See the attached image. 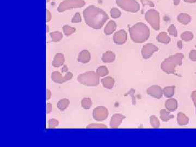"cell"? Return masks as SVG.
<instances>
[{
    "instance_id": "cell-1",
    "label": "cell",
    "mask_w": 196,
    "mask_h": 147,
    "mask_svg": "<svg viewBox=\"0 0 196 147\" xmlns=\"http://www.w3.org/2000/svg\"><path fill=\"white\" fill-rule=\"evenodd\" d=\"M84 21L90 28L101 29L109 19L108 14L102 9L94 6H89L83 12Z\"/></svg>"
},
{
    "instance_id": "cell-2",
    "label": "cell",
    "mask_w": 196,
    "mask_h": 147,
    "mask_svg": "<svg viewBox=\"0 0 196 147\" xmlns=\"http://www.w3.org/2000/svg\"><path fill=\"white\" fill-rule=\"evenodd\" d=\"M131 39L136 43H143L148 39L150 29L143 23H137L129 29Z\"/></svg>"
},
{
    "instance_id": "cell-3",
    "label": "cell",
    "mask_w": 196,
    "mask_h": 147,
    "mask_svg": "<svg viewBox=\"0 0 196 147\" xmlns=\"http://www.w3.org/2000/svg\"><path fill=\"white\" fill-rule=\"evenodd\" d=\"M183 57V54L181 53L171 55L163 61L161 64V68L166 73L174 74L176 67L182 65Z\"/></svg>"
},
{
    "instance_id": "cell-4",
    "label": "cell",
    "mask_w": 196,
    "mask_h": 147,
    "mask_svg": "<svg viewBox=\"0 0 196 147\" xmlns=\"http://www.w3.org/2000/svg\"><path fill=\"white\" fill-rule=\"evenodd\" d=\"M97 72L88 71L81 74L78 77V81L81 84L86 86H97L99 84L100 80Z\"/></svg>"
},
{
    "instance_id": "cell-5",
    "label": "cell",
    "mask_w": 196,
    "mask_h": 147,
    "mask_svg": "<svg viewBox=\"0 0 196 147\" xmlns=\"http://www.w3.org/2000/svg\"><path fill=\"white\" fill-rule=\"evenodd\" d=\"M145 19L153 29L158 31L160 28V18L158 11L154 9L148 10L145 14Z\"/></svg>"
},
{
    "instance_id": "cell-6",
    "label": "cell",
    "mask_w": 196,
    "mask_h": 147,
    "mask_svg": "<svg viewBox=\"0 0 196 147\" xmlns=\"http://www.w3.org/2000/svg\"><path fill=\"white\" fill-rule=\"evenodd\" d=\"M86 2L83 0H64L60 3L57 11L60 13L71 9L81 8L84 6Z\"/></svg>"
},
{
    "instance_id": "cell-7",
    "label": "cell",
    "mask_w": 196,
    "mask_h": 147,
    "mask_svg": "<svg viewBox=\"0 0 196 147\" xmlns=\"http://www.w3.org/2000/svg\"><path fill=\"white\" fill-rule=\"evenodd\" d=\"M118 6L124 11L136 13L140 9L139 3L136 0H116Z\"/></svg>"
},
{
    "instance_id": "cell-8",
    "label": "cell",
    "mask_w": 196,
    "mask_h": 147,
    "mask_svg": "<svg viewBox=\"0 0 196 147\" xmlns=\"http://www.w3.org/2000/svg\"><path fill=\"white\" fill-rule=\"evenodd\" d=\"M108 111L107 108L104 106H98L95 108L93 112L94 119L98 122H102L107 119Z\"/></svg>"
},
{
    "instance_id": "cell-9",
    "label": "cell",
    "mask_w": 196,
    "mask_h": 147,
    "mask_svg": "<svg viewBox=\"0 0 196 147\" xmlns=\"http://www.w3.org/2000/svg\"><path fill=\"white\" fill-rule=\"evenodd\" d=\"M73 76V74L72 72H68L65 75L63 76L61 73L58 71H55L53 72L51 74V79L53 81L57 84H63L64 82L71 80Z\"/></svg>"
},
{
    "instance_id": "cell-10",
    "label": "cell",
    "mask_w": 196,
    "mask_h": 147,
    "mask_svg": "<svg viewBox=\"0 0 196 147\" xmlns=\"http://www.w3.org/2000/svg\"><path fill=\"white\" fill-rule=\"evenodd\" d=\"M158 46H156L155 45L152 43H148L144 45L142 48V55L144 58H149L154 53L158 50Z\"/></svg>"
},
{
    "instance_id": "cell-11",
    "label": "cell",
    "mask_w": 196,
    "mask_h": 147,
    "mask_svg": "<svg viewBox=\"0 0 196 147\" xmlns=\"http://www.w3.org/2000/svg\"><path fill=\"white\" fill-rule=\"evenodd\" d=\"M113 40L114 43L118 45H122L127 41V33L124 29H120L116 32L113 36Z\"/></svg>"
},
{
    "instance_id": "cell-12",
    "label": "cell",
    "mask_w": 196,
    "mask_h": 147,
    "mask_svg": "<svg viewBox=\"0 0 196 147\" xmlns=\"http://www.w3.org/2000/svg\"><path fill=\"white\" fill-rule=\"evenodd\" d=\"M148 94L157 99H160L163 97V89L158 85H153L148 88L147 90Z\"/></svg>"
},
{
    "instance_id": "cell-13",
    "label": "cell",
    "mask_w": 196,
    "mask_h": 147,
    "mask_svg": "<svg viewBox=\"0 0 196 147\" xmlns=\"http://www.w3.org/2000/svg\"><path fill=\"white\" fill-rule=\"evenodd\" d=\"M125 117L121 114H113L110 121V126L113 129L117 128L122 124L123 120Z\"/></svg>"
},
{
    "instance_id": "cell-14",
    "label": "cell",
    "mask_w": 196,
    "mask_h": 147,
    "mask_svg": "<svg viewBox=\"0 0 196 147\" xmlns=\"http://www.w3.org/2000/svg\"><path fill=\"white\" fill-rule=\"evenodd\" d=\"M91 53L88 51L83 50L78 54V61L82 63H87L91 60Z\"/></svg>"
},
{
    "instance_id": "cell-15",
    "label": "cell",
    "mask_w": 196,
    "mask_h": 147,
    "mask_svg": "<svg viewBox=\"0 0 196 147\" xmlns=\"http://www.w3.org/2000/svg\"><path fill=\"white\" fill-rule=\"evenodd\" d=\"M65 61V58L63 54L58 53L55 55L53 62V65L54 67L58 68L63 64Z\"/></svg>"
},
{
    "instance_id": "cell-16",
    "label": "cell",
    "mask_w": 196,
    "mask_h": 147,
    "mask_svg": "<svg viewBox=\"0 0 196 147\" xmlns=\"http://www.w3.org/2000/svg\"><path fill=\"white\" fill-rule=\"evenodd\" d=\"M165 107L168 111H175L178 108L177 100L174 98L168 99L165 103Z\"/></svg>"
},
{
    "instance_id": "cell-17",
    "label": "cell",
    "mask_w": 196,
    "mask_h": 147,
    "mask_svg": "<svg viewBox=\"0 0 196 147\" xmlns=\"http://www.w3.org/2000/svg\"><path fill=\"white\" fill-rule=\"evenodd\" d=\"M116 55L111 51H108L104 53L101 59L104 63H111L115 60Z\"/></svg>"
},
{
    "instance_id": "cell-18",
    "label": "cell",
    "mask_w": 196,
    "mask_h": 147,
    "mask_svg": "<svg viewBox=\"0 0 196 147\" xmlns=\"http://www.w3.org/2000/svg\"><path fill=\"white\" fill-rule=\"evenodd\" d=\"M117 28V24L113 20H110L104 28V33L106 35H111Z\"/></svg>"
},
{
    "instance_id": "cell-19",
    "label": "cell",
    "mask_w": 196,
    "mask_h": 147,
    "mask_svg": "<svg viewBox=\"0 0 196 147\" xmlns=\"http://www.w3.org/2000/svg\"><path fill=\"white\" fill-rule=\"evenodd\" d=\"M101 82L103 87L108 89H111L114 86V80L110 76L103 78L101 80Z\"/></svg>"
},
{
    "instance_id": "cell-20",
    "label": "cell",
    "mask_w": 196,
    "mask_h": 147,
    "mask_svg": "<svg viewBox=\"0 0 196 147\" xmlns=\"http://www.w3.org/2000/svg\"><path fill=\"white\" fill-rule=\"evenodd\" d=\"M178 21L183 25H188L191 21V17L186 13H180L178 15Z\"/></svg>"
},
{
    "instance_id": "cell-21",
    "label": "cell",
    "mask_w": 196,
    "mask_h": 147,
    "mask_svg": "<svg viewBox=\"0 0 196 147\" xmlns=\"http://www.w3.org/2000/svg\"><path fill=\"white\" fill-rule=\"evenodd\" d=\"M177 122L180 125H186L189 123V118L185 114L179 112L177 114Z\"/></svg>"
},
{
    "instance_id": "cell-22",
    "label": "cell",
    "mask_w": 196,
    "mask_h": 147,
    "mask_svg": "<svg viewBox=\"0 0 196 147\" xmlns=\"http://www.w3.org/2000/svg\"><path fill=\"white\" fill-rule=\"evenodd\" d=\"M157 39L158 42L163 44H168L171 42V38L166 32H161L158 34Z\"/></svg>"
},
{
    "instance_id": "cell-23",
    "label": "cell",
    "mask_w": 196,
    "mask_h": 147,
    "mask_svg": "<svg viewBox=\"0 0 196 147\" xmlns=\"http://www.w3.org/2000/svg\"><path fill=\"white\" fill-rule=\"evenodd\" d=\"M174 117V115L171 114L169 111L166 109H161L160 111V118L163 122H168L171 119Z\"/></svg>"
},
{
    "instance_id": "cell-24",
    "label": "cell",
    "mask_w": 196,
    "mask_h": 147,
    "mask_svg": "<svg viewBox=\"0 0 196 147\" xmlns=\"http://www.w3.org/2000/svg\"><path fill=\"white\" fill-rule=\"evenodd\" d=\"M175 88L174 86L166 87L163 88V93L166 98H170L175 94Z\"/></svg>"
},
{
    "instance_id": "cell-25",
    "label": "cell",
    "mask_w": 196,
    "mask_h": 147,
    "mask_svg": "<svg viewBox=\"0 0 196 147\" xmlns=\"http://www.w3.org/2000/svg\"><path fill=\"white\" fill-rule=\"evenodd\" d=\"M69 105V100L66 98L60 100L57 103V107L61 111L65 110Z\"/></svg>"
},
{
    "instance_id": "cell-26",
    "label": "cell",
    "mask_w": 196,
    "mask_h": 147,
    "mask_svg": "<svg viewBox=\"0 0 196 147\" xmlns=\"http://www.w3.org/2000/svg\"><path fill=\"white\" fill-rule=\"evenodd\" d=\"M51 40L53 42H58L62 40L63 38V35L61 32L58 31L53 32L50 33Z\"/></svg>"
},
{
    "instance_id": "cell-27",
    "label": "cell",
    "mask_w": 196,
    "mask_h": 147,
    "mask_svg": "<svg viewBox=\"0 0 196 147\" xmlns=\"http://www.w3.org/2000/svg\"><path fill=\"white\" fill-rule=\"evenodd\" d=\"M181 38L182 40L185 42H189L193 39V34L191 32L186 31L182 33L181 34Z\"/></svg>"
},
{
    "instance_id": "cell-28",
    "label": "cell",
    "mask_w": 196,
    "mask_h": 147,
    "mask_svg": "<svg viewBox=\"0 0 196 147\" xmlns=\"http://www.w3.org/2000/svg\"><path fill=\"white\" fill-rule=\"evenodd\" d=\"M81 106L84 109H88L91 108L92 105V102L91 98H84L82 99L81 102Z\"/></svg>"
},
{
    "instance_id": "cell-29",
    "label": "cell",
    "mask_w": 196,
    "mask_h": 147,
    "mask_svg": "<svg viewBox=\"0 0 196 147\" xmlns=\"http://www.w3.org/2000/svg\"><path fill=\"white\" fill-rule=\"evenodd\" d=\"M97 73L99 77H104L108 75V70L106 66H100L97 70Z\"/></svg>"
},
{
    "instance_id": "cell-30",
    "label": "cell",
    "mask_w": 196,
    "mask_h": 147,
    "mask_svg": "<svg viewBox=\"0 0 196 147\" xmlns=\"http://www.w3.org/2000/svg\"><path fill=\"white\" fill-rule=\"evenodd\" d=\"M62 29H63L64 34L66 36H70L71 34L74 33L76 31V28H72V27H70V26L68 25L64 26L63 28H62Z\"/></svg>"
},
{
    "instance_id": "cell-31",
    "label": "cell",
    "mask_w": 196,
    "mask_h": 147,
    "mask_svg": "<svg viewBox=\"0 0 196 147\" xmlns=\"http://www.w3.org/2000/svg\"><path fill=\"white\" fill-rule=\"evenodd\" d=\"M150 123L153 128H158L160 125V123L158 118L155 116H152L150 118Z\"/></svg>"
},
{
    "instance_id": "cell-32",
    "label": "cell",
    "mask_w": 196,
    "mask_h": 147,
    "mask_svg": "<svg viewBox=\"0 0 196 147\" xmlns=\"http://www.w3.org/2000/svg\"><path fill=\"white\" fill-rule=\"evenodd\" d=\"M110 14H111V16L112 18H114V19H116V18H119L121 16L122 13H121L120 10L118 9L117 8L113 7L111 9Z\"/></svg>"
},
{
    "instance_id": "cell-33",
    "label": "cell",
    "mask_w": 196,
    "mask_h": 147,
    "mask_svg": "<svg viewBox=\"0 0 196 147\" xmlns=\"http://www.w3.org/2000/svg\"><path fill=\"white\" fill-rule=\"evenodd\" d=\"M168 32L169 35L173 36V37H177L178 32L177 28H175V25L172 24L168 28Z\"/></svg>"
},
{
    "instance_id": "cell-34",
    "label": "cell",
    "mask_w": 196,
    "mask_h": 147,
    "mask_svg": "<svg viewBox=\"0 0 196 147\" xmlns=\"http://www.w3.org/2000/svg\"><path fill=\"white\" fill-rule=\"evenodd\" d=\"M86 128L88 129H101L108 128V126L103 124L100 123H96V124H91L87 125Z\"/></svg>"
},
{
    "instance_id": "cell-35",
    "label": "cell",
    "mask_w": 196,
    "mask_h": 147,
    "mask_svg": "<svg viewBox=\"0 0 196 147\" xmlns=\"http://www.w3.org/2000/svg\"><path fill=\"white\" fill-rule=\"evenodd\" d=\"M58 124H59L58 120L56 119H49L48 122L49 128L50 129L55 128L56 126H58Z\"/></svg>"
},
{
    "instance_id": "cell-36",
    "label": "cell",
    "mask_w": 196,
    "mask_h": 147,
    "mask_svg": "<svg viewBox=\"0 0 196 147\" xmlns=\"http://www.w3.org/2000/svg\"><path fill=\"white\" fill-rule=\"evenodd\" d=\"M81 21H82V18L81 17L80 14L79 13H76L72 19V23H81Z\"/></svg>"
},
{
    "instance_id": "cell-37",
    "label": "cell",
    "mask_w": 196,
    "mask_h": 147,
    "mask_svg": "<svg viewBox=\"0 0 196 147\" xmlns=\"http://www.w3.org/2000/svg\"><path fill=\"white\" fill-rule=\"evenodd\" d=\"M141 1L144 6H149L151 7H154L155 6L154 3L149 0H141Z\"/></svg>"
},
{
    "instance_id": "cell-38",
    "label": "cell",
    "mask_w": 196,
    "mask_h": 147,
    "mask_svg": "<svg viewBox=\"0 0 196 147\" xmlns=\"http://www.w3.org/2000/svg\"><path fill=\"white\" fill-rule=\"evenodd\" d=\"M189 58L192 61L196 62V50H192L189 53Z\"/></svg>"
},
{
    "instance_id": "cell-39",
    "label": "cell",
    "mask_w": 196,
    "mask_h": 147,
    "mask_svg": "<svg viewBox=\"0 0 196 147\" xmlns=\"http://www.w3.org/2000/svg\"><path fill=\"white\" fill-rule=\"evenodd\" d=\"M191 97L192 101L193 102V104H194V106H195L196 109V90H194L191 93Z\"/></svg>"
},
{
    "instance_id": "cell-40",
    "label": "cell",
    "mask_w": 196,
    "mask_h": 147,
    "mask_svg": "<svg viewBox=\"0 0 196 147\" xmlns=\"http://www.w3.org/2000/svg\"><path fill=\"white\" fill-rule=\"evenodd\" d=\"M51 19V14L48 9H46V21L48 23Z\"/></svg>"
},
{
    "instance_id": "cell-41",
    "label": "cell",
    "mask_w": 196,
    "mask_h": 147,
    "mask_svg": "<svg viewBox=\"0 0 196 147\" xmlns=\"http://www.w3.org/2000/svg\"><path fill=\"white\" fill-rule=\"evenodd\" d=\"M52 111V105L51 103H48L46 107V112L47 114H49Z\"/></svg>"
},
{
    "instance_id": "cell-42",
    "label": "cell",
    "mask_w": 196,
    "mask_h": 147,
    "mask_svg": "<svg viewBox=\"0 0 196 147\" xmlns=\"http://www.w3.org/2000/svg\"><path fill=\"white\" fill-rule=\"evenodd\" d=\"M46 91H47V93H47V94H46V98H47V100H49V99H50L51 97L50 90L47 89Z\"/></svg>"
},
{
    "instance_id": "cell-43",
    "label": "cell",
    "mask_w": 196,
    "mask_h": 147,
    "mask_svg": "<svg viewBox=\"0 0 196 147\" xmlns=\"http://www.w3.org/2000/svg\"><path fill=\"white\" fill-rule=\"evenodd\" d=\"M177 46L178 47V48L180 49H181L183 48V42L181 40H179L177 42Z\"/></svg>"
},
{
    "instance_id": "cell-44",
    "label": "cell",
    "mask_w": 196,
    "mask_h": 147,
    "mask_svg": "<svg viewBox=\"0 0 196 147\" xmlns=\"http://www.w3.org/2000/svg\"><path fill=\"white\" fill-rule=\"evenodd\" d=\"M68 70V68L67 66L66 65H64L63 68H62V73H65V72H67Z\"/></svg>"
},
{
    "instance_id": "cell-45",
    "label": "cell",
    "mask_w": 196,
    "mask_h": 147,
    "mask_svg": "<svg viewBox=\"0 0 196 147\" xmlns=\"http://www.w3.org/2000/svg\"><path fill=\"white\" fill-rule=\"evenodd\" d=\"M180 2V0H173V3L175 6L179 5Z\"/></svg>"
},
{
    "instance_id": "cell-46",
    "label": "cell",
    "mask_w": 196,
    "mask_h": 147,
    "mask_svg": "<svg viewBox=\"0 0 196 147\" xmlns=\"http://www.w3.org/2000/svg\"><path fill=\"white\" fill-rule=\"evenodd\" d=\"M184 1L188 3H195L196 2V0H184Z\"/></svg>"
},
{
    "instance_id": "cell-47",
    "label": "cell",
    "mask_w": 196,
    "mask_h": 147,
    "mask_svg": "<svg viewBox=\"0 0 196 147\" xmlns=\"http://www.w3.org/2000/svg\"><path fill=\"white\" fill-rule=\"evenodd\" d=\"M46 26H47V33H48V32H49V26L48 25Z\"/></svg>"
},
{
    "instance_id": "cell-48",
    "label": "cell",
    "mask_w": 196,
    "mask_h": 147,
    "mask_svg": "<svg viewBox=\"0 0 196 147\" xmlns=\"http://www.w3.org/2000/svg\"><path fill=\"white\" fill-rule=\"evenodd\" d=\"M50 0H47V3H48V2H50Z\"/></svg>"
},
{
    "instance_id": "cell-49",
    "label": "cell",
    "mask_w": 196,
    "mask_h": 147,
    "mask_svg": "<svg viewBox=\"0 0 196 147\" xmlns=\"http://www.w3.org/2000/svg\"></svg>"
}]
</instances>
